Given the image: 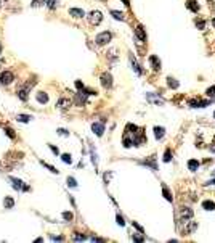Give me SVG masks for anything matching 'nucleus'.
Returning <instances> with one entry per match:
<instances>
[{"instance_id":"40","label":"nucleus","mask_w":215,"mask_h":243,"mask_svg":"<svg viewBox=\"0 0 215 243\" xmlns=\"http://www.w3.org/2000/svg\"><path fill=\"white\" fill-rule=\"evenodd\" d=\"M90 155H92V163H93V164L96 166V163H98V158H96V153L93 151V148H92V150H90Z\"/></svg>"},{"instance_id":"7","label":"nucleus","mask_w":215,"mask_h":243,"mask_svg":"<svg viewBox=\"0 0 215 243\" xmlns=\"http://www.w3.org/2000/svg\"><path fill=\"white\" fill-rule=\"evenodd\" d=\"M10 180H11V185H13V188H15V190L29 192V187L23 184V180H20V179H15V177H10Z\"/></svg>"},{"instance_id":"32","label":"nucleus","mask_w":215,"mask_h":243,"mask_svg":"<svg viewBox=\"0 0 215 243\" xmlns=\"http://www.w3.org/2000/svg\"><path fill=\"white\" fill-rule=\"evenodd\" d=\"M63 219H66V221H72V219H74V214L69 213V211H64V213H63Z\"/></svg>"},{"instance_id":"48","label":"nucleus","mask_w":215,"mask_h":243,"mask_svg":"<svg viewBox=\"0 0 215 243\" xmlns=\"http://www.w3.org/2000/svg\"><path fill=\"white\" fill-rule=\"evenodd\" d=\"M0 53H2V44H0Z\"/></svg>"},{"instance_id":"4","label":"nucleus","mask_w":215,"mask_h":243,"mask_svg":"<svg viewBox=\"0 0 215 243\" xmlns=\"http://www.w3.org/2000/svg\"><path fill=\"white\" fill-rule=\"evenodd\" d=\"M87 93L83 92V90H79L76 92V95H74V105H77V106H83V105H87Z\"/></svg>"},{"instance_id":"36","label":"nucleus","mask_w":215,"mask_h":243,"mask_svg":"<svg viewBox=\"0 0 215 243\" xmlns=\"http://www.w3.org/2000/svg\"><path fill=\"white\" fill-rule=\"evenodd\" d=\"M196 26H198V29H204V27H205V21L204 20H196Z\"/></svg>"},{"instance_id":"13","label":"nucleus","mask_w":215,"mask_h":243,"mask_svg":"<svg viewBox=\"0 0 215 243\" xmlns=\"http://www.w3.org/2000/svg\"><path fill=\"white\" fill-rule=\"evenodd\" d=\"M141 164H143V166L151 167L153 171H156V169H157V166H156V156H151L149 160H144V161H141Z\"/></svg>"},{"instance_id":"10","label":"nucleus","mask_w":215,"mask_h":243,"mask_svg":"<svg viewBox=\"0 0 215 243\" xmlns=\"http://www.w3.org/2000/svg\"><path fill=\"white\" fill-rule=\"evenodd\" d=\"M149 64H151V68L154 71H159V69H161V60H159L156 55H151V57H149Z\"/></svg>"},{"instance_id":"47","label":"nucleus","mask_w":215,"mask_h":243,"mask_svg":"<svg viewBox=\"0 0 215 243\" xmlns=\"http://www.w3.org/2000/svg\"><path fill=\"white\" fill-rule=\"evenodd\" d=\"M210 150H212V151L215 153V145H213V147H212V148H210Z\"/></svg>"},{"instance_id":"33","label":"nucleus","mask_w":215,"mask_h":243,"mask_svg":"<svg viewBox=\"0 0 215 243\" xmlns=\"http://www.w3.org/2000/svg\"><path fill=\"white\" fill-rule=\"evenodd\" d=\"M172 160V153H170V150L169 148H167L165 150V153H164V163H169Z\"/></svg>"},{"instance_id":"23","label":"nucleus","mask_w":215,"mask_h":243,"mask_svg":"<svg viewBox=\"0 0 215 243\" xmlns=\"http://www.w3.org/2000/svg\"><path fill=\"white\" fill-rule=\"evenodd\" d=\"M111 15H113L114 20H120V21H124L125 20V15L122 11H117V10H111Z\"/></svg>"},{"instance_id":"26","label":"nucleus","mask_w":215,"mask_h":243,"mask_svg":"<svg viewBox=\"0 0 215 243\" xmlns=\"http://www.w3.org/2000/svg\"><path fill=\"white\" fill-rule=\"evenodd\" d=\"M45 5L50 8V10H55L58 5V0H45Z\"/></svg>"},{"instance_id":"49","label":"nucleus","mask_w":215,"mask_h":243,"mask_svg":"<svg viewBox=\"0 0 215 243\" xmlns=\"http://www.w3.org/2000/svg\"><path fill=\"white\" fill-rule=\"evenodd\" d=\"M0 8H2V0H0Z\"/></svg>"},{"instance_id":"38","label":"nucleus","mask_w":215,"mask_h":243,"mask_svg":"<svg viewBox=\"0 0 215 243\" xmlns=\"http://www.w3.org/2000/svg\"><path fill=\"white\" fill-rule=\"evenodd\" d=\"M48 148H50V150H51V151H53V153H55V155H56V156L59 155V148H58V147H55V145H51V143H48Z\"/></svg>"},{"instance_id":"43","label":"nucleus","mask_w":215,"mask_h":243,"mask_svg":"<svg viewBox=\"0 0 215 243\" xmlns=\"http://www.w3.org/2000/svg\"><path fill=\"white\" fill-rule=\"evenodd\" d=\"M132 240L133 241H144L143 237H138V235H132Z\"/></svg>"},{"instance_id":"31","label":"nucleus","mask_w":215,"mask_h":243,"mask_svg":"<svg viewBox=\"0 0 215 243\" xmlns=\"http://www.w3.org/2000/svg\"><path fill=\"white\" fill-rule=\"evenodd\" d=\"M40 163H42V164H44V166L47 167V169H50L51 172H53V174H58V169H55V167L51 166V164H48V163H45V161H40Z\"/></svg>"},{"instance_id":"17","label":"nucleus","mask_w":215,"mask_h":243,"mask_svg":"<svg viewBox=\"0 0 215 243\" xmlns=\"http://www.w3.org/2000/svg\"><path fill=\"white\" fill-rule=\"evenodd\" d=\"M186 7H188V10H191L193 13H198L199 11V5H198V2H196V0H188V2H186Z\"/></svg>"},{"instance_id":"22","label":"nucleus","mask_w":215,"mask_h":243,"mask_svg":"<svg viewBox=\"0 0 215 243\" xmlns=\"http://www.w3.org/2000/svg\"><path fill=\"white\" fill-rule=\"evenodd\" d=\"M3 206H5L7 209H11L13 206H15V200H13L11 197H7L5 200H3Z\"/></svg>"},{"instance_id":"41","label":"nucleus","mask_w":215,"mask_h":243,"mask_svg":"<svg viewBox=\"0 0 215 243\" xmlns=\"http://www.w3.org/2000/svg\"><path fill=\"white\" fill-rule=\"evenodd\" d=\"M56 132L59 135H63V137H69V130H66V129H58Z\"/></svg>"},{"instance_id":"12","label":"nucleus","mask_w":215,"mask_h":243,"mask_svg":"<svg viewBox=\"0 0 215 243\" xmlns=\"http://www.w3.org/2000/svg\"><path fill=\"white\" fill-rule=\"evenodd\" d=\"M69 15L72 18H83L85 16V11L80 10V8H69Z\"/></svg>"},{"instance_id":"15","label":"nucleus","mask_w":215,"mask_h":243,"mask_svg":"<svg viewBox=\"0 0 215 243\" xmlns=\"http://www.w3.org/2000/svg\"><path fill=\"white\" fill-rule=\"evenodd\" d=\"M35 98H37V101H39L40 105L48 103V95H47V92H37Z\"/></svg>"},{"instance_id":"5","label":"nucleus","mask_w":215,"mask_h":243,"mask_svg":"<svg viewBox=\"0 0 215 243\" xmlns=\"http://www.w3.org/2000/svg\"><path fill=\"white\" fill-rule=\"evenodd\" d=\"M92 130H93V134H96L98 137H101V135L104 134V119L93 123V124H92Z\"/></svg>"},{"instance_id":"14","label":"nucleus","mask_w":215,"mask_h":243,"mask_svg":"<svg viewBox=\"0 0 215 243\" xmlns=\"http://www.w3.org/2000/svg\"><path fill=\"white\" fill-rule=\"evenodd\" d=\"M209 103H212V101H201V100H191V101H189V106H191V108H204V106H207Z\"/></svg>"},{"instance_id":"21","label":"nucleus","mask_w":215,"mask_h":243,"mask_svg":"<svg viewBox=\"0 0 215 243\" xmlns=\"http://www.w3.org/2000/svg\"><path fill=\"white\" fill-rule=\"evenodd\" d=\"M202 208L205 209V211H215V201H204L202 203Z\"/></svg>"},{"instance_id":"20","label":"nucleus","mask_w":215,"mask_h":243,"mask_svg":"<svg viewBox=\"0 0 215 243\" xmlns=\"http://www.w3.org/2000/svg\"><path fill=\"white\" fill-rule=\"evenodd\" d=\"M196 229H198V222H194V221H191V222H189V226H188V227H186V229H185V230H183V232H185V235H189V233H191V232H194V230H196Z\"/></svg>"},{"instance_id":"8","label":"nucleus","mask_w":215,"mask_h":243,"mask_svg":"<svg viewBox=\"0 0 215 243\" xmlns=\"http://www.w3.org/2000/svg\"><path fill=\"white\" fill-rule=\"evenodd\" d=\"M180 216H181V221H185V222H188L189 219H193L194 216V213H193V209L188 208V206H185V208H181V211H180Z\"/></svg>"},{"instance_id":"1","label":"nucleus","mask_w":215,"mask_h":243,"mask_svg":"<svg viewBox=\"0 0 215 243\" xmlns=\"http://www.w3.org/2000/svg\"><path fill=\"white\" fill-rule=\"evenodd\" d=\"M111 39H113V34H111V32H108V31H104V32L96 34L95 44L96 45H106V44H109V42H111Z\"/></svg>"},{"instance_id":"42","label":"nucleus","mask_w":215,"mask_h":243,"mask_svg":"<svg viewBox=\"0 0 215 243\" xmlns=\"http://www.w3.org/2000/svg\"><path fill=\"white\" fill-rule=\"evenodd\" d=\"M116 219H117V224H119V226H125V221H124V217L122 216H120V214H117V217H116Z\"/></svg>"},{"instance_id":"24","label":"nucleus","mask_w":215,"mask_h":243,"mask_svg":"<svg viewBox=\"0 0 215 243\" xmlns=\"http://www.w3.org/2000/svg\"><path fill=\"white\" fill-rule=\"evenodd\" d=\"M162 192H164V197H165L167 201H174V197L170 195V192H169V188H167L165 185H162Z\"/></svg>"},{"instance_id":"45","label":"nucleus","mask_w":215,"mask_h":243,"mask_svg":"<svg viewBox=\"0 0 215 243\" xmlns=\"http://www.w3.org/2000/svg\"><path fill=\"white\" fill-rule=\"evenodd\" d=\"M92 240L93 241H106L104 238H98V237H92Z\"/></svg>"},{"instance_id":"9","label":"nucleus","mask_w":215,"mask_h":243,"mask_svg":"<svg viewBox=\"0 0 215 243\" xmlns=\"http://www.w3.org/2000/svg\"><path fill=\"white\" fill-rule=\"evenodd\" d=\"M135 36L138 37V40L140 42H146V32H144V29H143V26H137L135 27Z\"/></svg>"},{"instance_id":"3","label":"nucleus","mask_w":215,"mask_h":243,"mask_svg":"<svg viewBox=\"0 0 215 243\" xmlns=\"http://www.w3.org/2000/svg\"><path fill=\"white\" fill-rule=\"evenodd\" d=\"M103 20V15H101V11H98V10H93L88 13V23H90L92 26H98L101 23Z\"/></svg>"},{"instance_id":"27","label":"nucleus","mask_w":215,"mask_h":243,"mask_svg":"<svg viewBox=\"0 0 215 243\" xmlns=\"http://www.w3.org/2000/svg\"><path fill=\"white\" fill-rule=\"evenodd\" d=\"M16 119L20 121V123H29V121H31V116H29V114H18Z\"/></svg>"},{"instance_id":"6","label":"nucleus","mask_w":215,"mask_h":243,"mask_svg":"<svg viewBox=\"0 0 215 243\" xmlns=\"http://www.w3.org/2000/svg\"><path fill=\"white\" fill-rule=\"evenodd\" d=\"M100 82L104 89H111L113 87V76H111L109 73H103L101 77H100Z\"/></svg>"},{"instance_id":"2","label":"nucleus","mask_w":215,"mask_h":243,"mask_svg":"<svg viewBox=\"0 0 215 243\" xmlns=\"http://www.w3.org/2000/svg\"><path fill=\"white\" fill-rule=\"evenodd\" d=\"M13 81H15V74L11 71H2L0 73V84H2V86H10Z\"/></svg>"},{"instance_id":"39","label":"nucleus","mask_w":215,"mask_h":243,"mask_svg":"<svg viewBox=\"0 0 215 243\" xmlns=\"http://www.w3.org/2000/svg\"><path fill=\"white\" fill-rule=\"evenodd\" d=\"M5 132H7V135H8L10 139H15V137H16V134L13 132V129H10V127H7V129H5Z\"/></svg>"},{"instance_id":"35","label":"nucleus","mask_w":215,"mask_h":243,"mask_svg":"<svg viewBox=\"0 0 215 243\" xmlns=\"http://www.w3.org/2000/svg\"><path fill=\"white\" fill-rule=\"evenodd\" d=\"M44 3H45V0H32L31 7H40V5H44Z\"/></svg>"},{"instance_id":"44","label":"nucleus","mask_w":215,"mask_h":243,"mask_svg":"<svg viewBox=\"0 0 215 243\" xmlns=\"http://www.w3.org/2000/svg\"><path fill=\"white\" fill-rule=\"evenodd\" d=\"M76 87L79 89V90H83V89H85V87H83V84H82L80 81H76Z\"/></svg>"},{"instance_id":"28","label":"nucleus","mask_w":215,"mask_h":243,"mask_svg":"<svg viewBox=\"0 0 215 243\" xmlns=\"http://www.w3.org/2000/svg\"><path fill=\"white\" fill-rule=\"evenodd\" d=\"M124 148H130L133 145V140L132 139H129V135H124Z\"/></svg>"},{"instance_id":"29","label":"nucleus","mask_w":215,"mask_h":243,"mask_svg":"<svg viewBox=\"0 0 215 243\" xmlns=\"http://www.w3.org/2000/svg\"><path fill=\"white\" fill-rule=\"evenodd\" d=\"M61 161L64 163V164H71V163H72V158H71V155H69V153H64V155H61Z\"/></svg>"},{"instance_id":"19","label":"nucleus","mask_w":215,"mask_h":243,"mask_svg":"<svg viewBox=\"0 0 215 243\" xmlns=\"http://www.w3.org/2000/svg\"><path fill=\"white\" fill-rule=\"evenodd\" d=\"M199 166H201V163H199L198 160H189V161H188V169H189V171H193V172H194V171H198V169H199Z\"/></svg>"},{"instance_id":"11","label":"nucleus","mask_w":215,"mask_h":243,"mask_svg":"<svg viewBox=\"0 0 215 243\" xmlns=\"http://www.w3.org/2000/svg\"><path fill=\"white\" fill-rule=\"evenodd\" d=\"M130 64H132V68H133V71H135V73H137V74H138V76H141V74H143V69H141V68H140V64H138V61H137V60H135V58L132 57V55H130Z\"/></svg>"},{"instance_id":"46","label":"nucleus","mask_w":215,"mask_h":243,"mask_svg":"<svg viewBox=\"0 0 215 243\" xmlns=\"http://www.w3.org/2000/svg\"><path fill=\"white\" fill-rule=\"evenodd\" d=\"M122 2H124L125 7H130V2H129V0H122Z\"/></svg>"},{"instance_id":"50","label":"nucleus","mask_w":215,"mask_h":243,"mask_svg":"<svg viewBox=\"0 0 215 243\" xmlns=\"http://www.w3.org/2000/svg\"><path fill=\"white\" fill-rule=\"evenodd\" d=\"M212 23H213V26H215V20H213V21H212Z\"/></svg>"},{"instance_id":"34","label":"nucleus","mask_w":215,"mask_h":243,"mask_svg":"<svg viewBox=\"0 0 215 243\" xmlns=\"http://www.w3.org/2000/svg\"><path fill=\"white\" fill-rule=\"evenodd\" d=\"M68 187H77V182H76V179L74 177H68Z\"/></svg>"},{"instance_id":"25","label":"nucleus","mask_w":215,"mask_h":243,"mask_svg":"<svg viewBox=\"0 0 215 243\" xmlns=\"http://www.w3.org/2000/svg\"><path fill=\"white\" fill-rule=\"evenodd\" d=\"M167 86L172 87V89H178L180 84H178V81H175L174 77H169V79H167Z\"/></svg>"},{"instance_id":"16","label":"nucleus","mask_w":215,"mask_h":243,"mask_svg":"<svg viewBox=\"0 0 215 243\" xmlns=\"http://www.w3.org/2000/svg\"><path fill=\"white\" fill-rule=\"evenodd\" d=\"M164 135H165V129L162 126H156L154 127V137H156V140H161Z\"/></svg>"},{"instance_id":"37","label":"nucleus","mask_w":215,"mask_h":243,"mask_svg":"<svg viewBox=\"0 0 215 243\" xmlns=\"http://www.w3.org/2000/svg\"><path fill=\"white\" fill-rule=\"evenodd\" d=\"M72 240H76V241H80V240H87V237H85V235H80V233H76V235L72 237Z\"/></svg>"},{"instance_id":"18","label":"nucleus","mask_w":215,"mask_h":243,"mask_svg":"<svg viewBox=\"0 0 215 243\" xmlns=\"http://www.w3.org/2000/svg\"><path fill=\"white\" fill-rule=\"evenodd\" d=\"M58 108H61V110H66L68 106H71V100H68V98H59L58 100V103H56Z\"/></svg>"},{"instance_id":"30","label":"nucleus","mask_w":215,"mask_h":243,"mask_svg":"<svg viewBox=\"0 0 215 243\" xmlns=\"http://www.w3.org/2000/svg\"><path fill=\"white\" fill-rule=\"evenodd\" d=\"M207 97H210V101L215 100V86H212V87L207 89Z\"/></svg>"}]
</instances>
